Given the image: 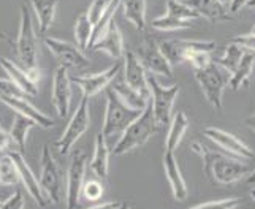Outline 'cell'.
<instances>
[{"mask_svg": "<svg viewBox=\"0 0 255 209\" xmlns=\"http://www.w3.org/2000/svg\"><path fill=\"white\" fill-rule=\"evenodd\" d=\"M91 125V114H89V99L83 97L80 104H78L76 111L73 112L72 119H70L67 128L64 130V133L60 135V138L56 141L57 151L67 155L70 154V151L73 149V146L76 144V141L80 139L86 130Z\"/></svg>", "mask_w": 255, "mask_h": 209, "instance_id": "obj_8", "label": "cell"}, {"mask_svg": "<svg viewBox=\"0 0 255 209\" xmlns=\"http://www.w3.org/2000/svg\"><path fill=\"white\" fill-rule=\"evenodd\" d=\"M147 84H149V99H151V108L155 122L160 127L170 124L173 116V104L179 95V86L173 84L170 87L162 86L155 80L152 73H147Z\"/></svg>", "mask_w": 255, "mask_h": 209, "instance_id": "obj_4", "label": "cell"}, {"mask_svg": "<svg viewBox=\"0 0 255 209\" xmlns=\"http://www.w3.org/2000/svg\"><path fill=\"white\" fill-rule=\"evenodd\" d=\"M92 33H94V24L91 22V19L87 17L86 13H81L76 17V22H75V38H76L78 46L83 51L91 48Z\"/></svg>", "mask_w": 255, "mask_h": 209, "instance_id": "obj_31", "label": "cell"}, {"mask_svg": "<svg viewBox=\"0 0 255 209\" xmlns=\"http://www.w3.org/2000/svg\"><path fill=\"white\" fill-rule=\"evenodd\" d=\"M89 49L91 51H103V52H107L111 59L119 60L122 56H124V40H122V33L118 27V24L113 21L110 24L108 30L105 32Z\"/></svg>", "mask_w": 255, "mask_h": 209, "instance_id": "obj_21", "label": "cell"}, {"mask_svg": "<svg viewBox=\"0 0 255 209\" xmlns=\"http://www.w3.org/2000/svg\"><path fill=\"white\" fill-rule=\"evenodd\" d=\"M243 56H244L243 46L230 41V45L227 46L224 54L221 57H217V59H213V62H216L219 67H222L224 70H227L228 73H233L235 70H236V67L240 65Z\"/></svg>", "mask_w": 255, "mask_h": 209, "instance_id": "obj_30", "label": "cell"}, {"mask_svg": "<svg viewBox=\"0 0 255 209\" xmlns=\"http://www.w3.org/2000/svg\"><path fill=\"white\" fill-rule=\"evenodd\" d=\"M107 3H108V0H94V2L91 3L89 10H87L86 14L94 25L100 21L102 14L105 13V8H107Z\"/></svg>", "mask_w": 255, "mask_h": 209, "instance_id": "obj_38", "label": "cell"}, {"mask_svg": "<svg viewBox=\"0 0 255 209\" xmlns=\"http://www.w3.org/2000/svg\"><path fill=\"white\" fill-rule=\"evenodd\" d=\"M0 100H2L6 106H10L13 111H16L17 114H22L25 117L35 120V122H37V125H40L43 128H51V127H54V124H56V122L52 120L49 116H46L45 112L40 111L38 108H35L33 104L24 97V95L0 94Z\"/></svg>", "mask_w": 255, "mask_h": 209, "instance_id": "obj_15", "label": "cell"}, {"mask_svg": "<svg viewBox=\"0 0 255 209\" xmlns=\"http://www.w3.org/2000/svg\"><path fill=\"white\" fill-rule=\"evenodd\" d=\"M11 143H13V139H11L10 132H6V130L2 125H0V151L8 149Z\"/></svg>", "mask_w": 255, "mask_h": 209, "instance_id": "obj_41", "label": "cell"}, {"mask_svg": "<svg viewBox=\"0 0 255 209\" xmlns=\"http://www.w3.org/2000/svg\"><path fill=\"white\" fill-rule=\"evenodd\" d=\"M124 206H127V203H124V202H107V203L97 205L94 208L95 209H105V208H124Z\"/></svg>", "mask_w": 255, "mask_h": 209, "instance_id": "obj_42", "label": "cell"}, {"mask_svg": "<svg viewBox=\"0 0 255 209\" xmlns=\"http://www.w3.org/2000/svg\"><path fill=\"white\" fill-rule=\"evenodd\" d=\"M124 17L136 27V30H146V0H122L121 2Z\"/></svg>", "mask_w": 255, "mask_h": 209, "instance_id": "obj_27", "label": "cell"}, {"mask_svg": "<svg viewBox=\"0 0 255 209\" xmlns=\"http://www.w3.org/2000/svg\"><path fill=\"white\" fill-rule=\"evenodd\" d=\"M152 29L160 32H174V30H184L190 27V22L187 19H179V17H173L168 14H163L152 19L151 22Z\"/></svg>", "mask_w": 255, "mask_h": 209, "instance_id": "obj_33", "label": "cell"}, {"mask_svg": "<svg viewBox=\"0 0 255 209\" xmlns=\"http://www.w3.org/2000/svg\"><path fill=\"white\" fill-rule=\"evenodd\" d=\"M121 70H122V64L116 62L113 67L103 70V72L86 75V76H70V80L76 86H80V89L83 91V97L91 99L99 94L102 89H105V87H108L114 78L118 76V73H121Z\"/></svg>", "mask_w": 255, "mask_h": 209, "instance_id": "obj_14", "label": "cell"}, {"mask_svg": "<svg viewBox=\"0 0 255 209\" xmlns=\"http://www.w3.org/2000/svg\"><path fill=\"white\" fill-rule=\"evenodd\" d=\"M244 122H246V125H248L249 128H252L254 132H255V112H254V114H251Z\"/></svg>", "mask_w": 255, "mask_h": 209, "instance_id": "obj_44", "label": "cell"}, {"mask_svg": "<svg viewBox=\"0 0 255 209\" xmlns=\"http://www.w3.org/2000/svg\"><path fill=\"white\" fill-rule=\"evenodd\" d=\"M32 8L38 19V30L40 33H46L52 25L57 10V0H30Z\"/></svg>", "mask_w": 255, "mask_h": 209, "instance_id": "obj_26", "label": "cell"}, {"mask_svg": "<svg viewBox=\"0 0 255 209\" xmlns=\"http://www.w3.org/2000/svg\"><path fill=\"white\" fill-rule=\"evenodd\" d=\"M19 173H17L16 163L10 155H3L0 159V184L5 187L16 186L19 182Z\"/></svg>", "mask_w": 255, "mask_h": 209, "instance_id": "obj_32", "label": "cell"}, {"mask_svg": "<svg viewBox=\"0 0 255 209\" xmlns=\"http://www.w3.org/2000/svg\"><path fill=\"white\" fill-rule=\"evenodd\" d=\"M110 146L108 139L100 132L95 138V149L91 160V171L97 178L105 181L108 178V170H110Z\"/></svg>", "mask_w": 255, "mask_h": 209, "instance_id": "obj_23", "label": "cell"}, {"mask_svg": "<svg viewBox=\"0 0 255 209\" xmlns=\"http://www.w3.org/2000/svg\"><path fill=\"white\" fill-rule=\"evenodd\" d=\"M86 154L76 151L67 173V208L80 206L81 189L86 181Z\"/></svg>", "mask_w": 255, "mask_h": 209, "instance_id": "obj_12", "label": "cell"}, {"mask_svg": "<svg viewBox=\"0 0 255 209\" xmlns=\"http://www.w3.org/2000/svg\"><path fill=\"white\" fill-rule=\"evenodd\" d=\"M251 197H252V200H254V202H255V189L251 192Z\"/></svg>", "mask_w": 255, "mask_h": 209, "instance_id": "obj_48", "label": "cell"}, {"mask_svg": "<svg viewBox=\"0 0 255 209\" xmlns=\"http://www.w3.org/2000/svg\"><path fill=\"white\" fill-rule=\"evenodd\" d=\"M0 65L6 72V75L10 76V81L17 87L19 91H22L25 95H33L38 94V80L33 78L27 70H24L21 67H17L13 60L2 57L0 59Z\"/></svg>", "mask_w": 255, "mask_h": 209, "instance_id": "obj_18", "label": "cell"}, {"mask_svg": "<svg viewBox=\"0 0 255 209\" xmlns=\"http://www.w3.org/2000/svg\"><path fill=\"white\" fill-rule=\"evenodd\" d=\"M187 62L192 64L193 68H203L206 67L208 64L213 62V57H211V52H206V51H193L192 54L187 56Z\"/></svg>", "mask_w": 255, "mask_h": 209, "instance_id": "obj_37", "label": "cell"}, {"mask_svg": "<svg viewBox=\"0 0 255 209\" xmlns=\"http://www.w3.org/2000/svg\"><path fill=\"white\" fill-rule=\"evenodd\" d=\"M230 41L236 43L243 48H248L255 51V33H249V35H238V37H233Z\"/></svg>", "mask_w": 255, "mask_h": 209, "instance_id": "obj_40", "label": "cell"}, {"mask_svg": "<svg viewBox=\"0 0 255 209\" xmlns=\"http://www.w3.org/2000/svg\"><path fill=\"white\" fill-rule=\"evenodd\" d=\"M166 14L179 19H197L200 14L189 6L184 0H166Z\"/></svg>", "mask_w": 255, "mask_h": 209, "instance_id": "obj_34", "label": "cell"}, {"mask_svg": "<svg viewBox=\"0 0 255 209\" xmlns=\"http://www.w3.org/2000/svg\"><path fill=\"white\" fill-rule=\"evenodd\" d=\"M248 184H251V186H254V184H255V170L251 173V176L248 178Z\"/></svg>", "mask_w": 255, "mask_h": 209, "instance_id": "obj_45", "label": "cell"}, {"mask_svg": "<svg viewBox=\"0 0 255 209\" xmlns=\"http://www.w3.org/2000/svg\"><path fill=\"white\" fill-rule=\"evenodd\" d=\"M160 51L171 65H179L186 62L189 54L193 51H206L213 52L216 51L214 41H198V40H163L159 41Z\"/></svg>", "mask_w": 255, "mask_h": 209, "instance_id": "obj_10", "label": "cell"}, {"mask_svg": "<svg viewBox=\"0 0 255 209\" xmlns=\"http://www.w3.org/2000/svg\"><path fill=\"white\" fill-rule=\"evenodd\" d=\"M219 2H221V3H224L225 6H227V5H230V0H219Z\"/></svg>", "mask_w": 255, "mask_h": 209, "instance_id": "obj_47", "label": "cell"}, {"mask_svg": "<svg viewBox=\"0 0 255 209\" xmlns=\"http://www.w3.org/2000/svg\"><path fill=\"white\" fill-rule=\"evenodd\" d=\"M205 135L213 143H216L217 146H221L222 149L228 151V152L236 155V157H241V159H252V157H254V152H252V149L248 144L243 143L241 139H238L235 135L224 132V130H221V128L206 127L205 128Z\"/></svg>", "mask_w": 255, "mask_h": 209, "instance_id": "obj_17", "label": "cell"}, {"mask_svg": "<svg viewBox=\"0 0 255 209\" xmlns=\"http://www.w3.org/2000/svg\"><path fill=\"white\" fill-rule=\"evenodd\" d=\"M254 67H255V57H254V54H251V52H244V56L241 59L240 65L236 67V70L232 73V76L228 78V86H230L233 91L241 89V87L249 81Z\"/></svg>", "mask_w": 255, "mask_h": 209, "instance_id": "obj_28", "label": "cell"}, {"mask_svg": "<svg viewBox=\"0 0 255 209\" xmlns=\"http://www.w3.org/2000/svg\"><path fill=\"white\" fill-rule=\"evenodd\" d=\"M110 89L116 94V97L126 104V106L131 108V109H138V111H143L147 104H149V97L146 95L139 94L136 89H133L130 84L126 83L124 78H121L119 73L118 76L114 78L110 84Z\"/></svg>", "mask_w": 255, "mask_h": 209, "instance_id": "obj_20", "label": "cell"}, {"mask_svg": "<svg viewBox=\"0 0 255 209\" xmlns=\"http://www.w3.org/2000/svg\"><path fill=\"white\" fill-rule=\"evenodd\" d=\"M25 203H24V197L21 194V190H16L14 194H11L8 197L5 202L0 203V208H13V209H19V208H24Z\"/></svg>", "mask_w": 255, "mask_h": 209, "instance_id": "obj_39", "label": "cell"}, {"mask_svg": "<svg viewBox=\"0 0 255 209\" xmlns=\"http://www.w3.org/2000/svg\"><path fill=\"white\" fill-rule=\"evenodd\" d=\"M159 128H160V125L155 122L151 104H147L141 114H139L135 120H131L127 125V128L122 132V135L118 139V143L114 144L111 154L113 155H124L127 152H131L133 149H136V147L146 144L149 139L157 133Z\"/></svg>", "mask_w": 255, "mask_h": 209, "instance_id": "obj_2", "label": "cell"}, {"mask_svg": "<svg viewBox=\"0 0 255 209\" xmlns=\"http://www.w3.org/2000/svg\"><path fill=\"white\" fill-rule=\"evenodd\" d=\"M46 48L54 54V57L60 62V65L72 67L83 70L86 67H89V59L84 56V52L80 46H75L73 43H68L59 38L46 37L45 38Z\"/></svg>", "mask_w": 255, "mask_h": 209, "instance_id": "obj_11", "label": "cell"}, {"mask_svg": "<svg viewBox=\"0 0 255 209\" xmlns=\"http://www.w3.org/2000/svg\"><path fill=\"white\" fill-rule=\"evenodd\" d=\"M246 6H249V8H255V0H249V2L246 3Z\"/></svg>", "mask_w": 255, "mask_h": 209, "instance_id": "obj_46", "label": "cell"}, {"mask_svg": "<svg viewBox=\"0 0 255 209\" xmlns=\"http://www.w3.org/2000/svg\"><path fill=\"white\" fill-rule=\"evenodd\" d=\"M187 127H189V119H187L184 111H178L174 116H171L170 128H168V133H166V139H165V149L166 151L174 152L176 147L179 146L184 133H186Z\"/></svg>", "mask_w": 255, "mask_h": 209, "instance_id": "obj_25", "label": "cell"}, {"mask_svg": "<svg viewBox=\"0 0 255 209\" xmlns=\"http://www.w3.org/2000/svg\"><path fill=\"white\" fill-rule=\"evenodd\" d=\"M252 33H255V25H254V27H252Z\"/></svg>", "mask_w": 255, "mask_h": 209, "instance_id": "obj_49", "label": "cell"}, {"mask_svg": "<svg viewBox=\"0 0 255 209\" xmlns=\"http://www.w3.org/2000/svg\"><path fill=\"white\" fill-rule=\"evenodd\" d=\"M249 0H230V11L232 13H236L240 11L243 6H246V3H248Z\"/></svg>", "mask_w": 255, "mask_h": 209, "instance_id": "obj_43", "label": "cell"}, {"mask_svg": "<svg viewBox=\"0 0 255 209\" xmlns=\"http://www.w3.org/2000/svg\"><path fill=\"white\" fill-rule=\"evenodd\" d=\"M81 194H83V197L87 200V202H97V200H100L103 197L105 187H103L102 182L89 179V181H84Z\"/></svg>", "mask_w": 255, "mask_h": 209, "instance_id": "obj_35", "label": "cell"}, {"mask_svg": "<svg viewBox=\"0 0 255 209\" xmlns=\"http://www.w3.org/2000/svg\"><path fill=\"white\" fill-rule=\"evenodd\" d=\"M190 147L192 151H195L201 157L206 176L214 184H233V182L241 181L248 174V167L241 162L232 159V157L211 151L198 141H193Z\"/></svg>", "mask_w": 255, "mask_h": 209, "instance_id": "obj_1", "label": "cell"}, {"mask_svg": "<svg viewBox=\"0 0 255 209\" xmlns=\"http://www.w3.org/2000/svg\"><path fill=\"white\" fill-rule=\"evenodd\" d=\"M141 112L143 111L131 109V108L126 106V104L116 97V94H114L111 89H108L107 109H105V120H103L102 133L105 135L107 139L114 138L118 135L121 136L130 122L135 120Z\"/></svg>", "mask_w": 255, "mask_h": 209, "instance_id": "obj_5", "label": "cell"}, {"mask_svg": "<svg viewBox=\"0 0 255 209\" xmlns=\"http://www.w3.org/2000/svg\"><path fill=\"white\" fill-rule=\"evenodd\" d=\"M16 51L24 70L40 80V72L37 68V57H38V38L33 29L32 16L29 8L22 5L21 6V22H19V33L16 40Z\"/></svg>", "mask_w": 255, "mask_h": 209, "instance_id": "obj_3", "label": "cell"}, {"mask_svg": "<svg viewBox=\"0 0 255 209\" xmlns=\"http://www.w3.org/2000/svg\"><path fill=\"white\" fill-rule=\"evenodd\" d=\"M195 80L203 91L205 99L209 104L216 109H222L224 104V89L228 84L222 67H219L216 62H211L203 68L195 70Z\"/></svg>", "mask_w": 255, "mask_h": 209, "instance_id": "obj_6", "label": "cell"}, {"mask_svg": "<svg viewBox=\"0 0 255 209\" xmlns=\"http://www.w3.org/2000/svg\"><path fill=\"white\" fill-rule=\"evenodd\" d=\"M189 6L195 10L200 17H206V19L213 22H222L232 19L228 11L225 10V5L219 0H184Z\"/></svg>", "mask_w": 255, "mask_h": 209, "instance_id": "obj_24", "label": "cell"}, {"mask_svg": "<svg viewBox=\"0 0 255 209\" xmlns=\"http://www.w3.org/2000/svg\"><path fill=\"white\" fill-rule=\"evenodd\" d=\"M241 203L240 198L236 197H228V198H224V200H216V202H206V203H200V205H195L193 208L198 209V208H221V209H230V208H235Z\"/></svg>", "mask_w": 255, "mask_h": 209, "instance_id": "obj_36", "label": "cell"}, {"mask_svg": "<svg viewBox=\"0 0 255 209\" xmlns=\"http://www.w3.org/2000/svg\"><path fill=\"white\" fill-rule=\"evenodd\" d=\"M136 57L143 64L147 73L162 75L166 78L173 76V65L166 60L163 52L160 51L159 43H157L151 35H144V38L136 51Z\"/></svg>", "mask_w": 255, "mask_h": 209, "instance_id": "obj_9", "label": "cell"}, {"mask_svg": "<svg viewBox=\"0 0 255 209\" xmlns=\"http://www.w3.org/2000/svg\"><path fill=\"white\" fill-rule=\"evenodd\" d=\"M124 80L139 94L149 97V84H147V72L139 62L135 52L127 51L126 64H124Z\"/></svg>", "mask_w": 255, "mask_h": 209, "instance_id": "obj_19", "label": "cell"}, {"mask_svg": "<svg viewBox=\"0 0 255 209\" xmlns=\"http://www.w3.org/2000/svg\"><path fill=\"white\" fill-rule=\"evenodd\" d=\"M40 186L43 194L46 195L48 202L51 203H60L64 194V176L59 163L52 157L49 146H43L41 149V176H40Z\"/></svg>", "mask_w": 255, "mask_h": 209, "instance_id": "obj_7", "label": "cell"}, {"mask_svg": "<svg viewBox=\"0 0 255 209\" xmlns=\"http://www.w3.org/2000/svg\"><path fill=\"white\" fill-rule=\"evenodd\" d=\"M8 155H10L11 159H13V162L16 163L17 173H19V179L22 181L25 190H27L29 194H30V197L38 203V206H46L48 205V198H46L45 194H43L41 186H40V181L35 178V174L30 170L29 163L25 162L22 152L10 151V152H8Z\"/></svg>", "mask_w": 255, "mask_h": 209, "instance_id": "obj_16", "label": "cell"}, {"mask_svg": "<svg viewBox=\"0 0 255 209\" xmlns=\"http://www.w3.org/2000/svg\"><path fill=\"white\" fill-rule=\"evenodd\" d=\"M35 125H37V122H35V120L25 117L22 114H16V117L13 120V125H11V130H10V135H11L13 143H16L17 146H19L21 151L25 149L27 135Z\"/></svg>", "mask_w": 255, "mask_h": 209, "instance_id": "obj_29", "label": "cell"}, {"mask_svg": "<svg viewBox=\"0 0 255 209\" xmlns=\"http://www.w3.org/2000/svg\"><path fill=\"white\" fill-rule=\"evenodd\" d=\"M51 97L59 117H65L70 111V103H72V80L68 75V67L59 65L54 72Z\"/></svg>", "mask_w": 255, "mask_h": 209, "instance_id": "obj_13", "label": "cell"}, {"mask_svg": "<svg viewBox=\"0 0 255 209\" xmlns=\"http://www.w3.org/2000/svg\"><path fill=\"white\" fill-rule=\"evenodd\" d=\"M163 168H165V174L166 179L170 182V187L173 192V197L179 202H184L187 198V186L186 181H184L181 170H179V163L176 160L174 152L173 151H166L163 154Z\"/></svg>", "mask_w": 255, "mask_h": 209, "instance_id": "obj_22", "label": "cell"}]
</instances>
